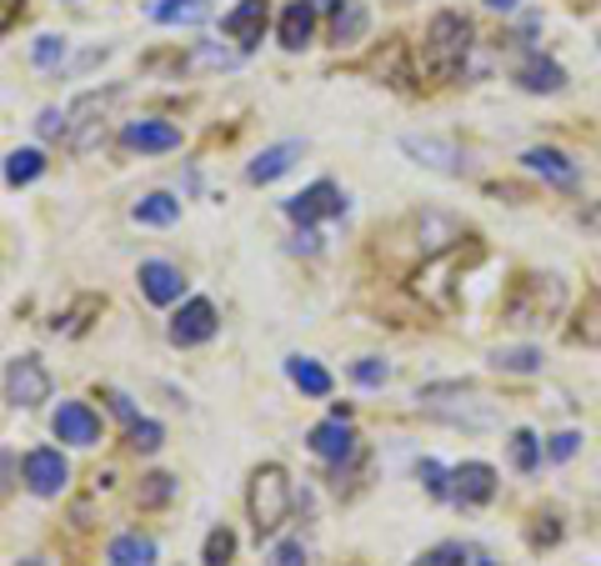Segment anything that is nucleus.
<instances>
[{"mask_svg":"<svg viewBox=\"0 0 601 566\" xmlns=\"http://www.w3.org/2000/svg\"><path fill=\"white\" fill-rule=\"evenodd\" d=\"M466 55H471V21L457 11H441L431 15L427 25V41H421V71L431 81H457L466 71Z\"/></svg>","mask_w":601,"mask_h":566,"instance_id":"1","label":"nucleus"},{"mask_svg":"<svg viewBox=\"0 0 601 566\" xmlns=\"http://www.w3.org/2000/svg\"><path fill=\"white\" fill-rule=\"evenodd\" d=\"M561 306H567L561 276H516L502 301V321H512V327H541V321L561 317Z\"/></svg>","mask_w":601,"mask_h":566,"instance_id":"2","label":"nucleus"},{"mask_svg":"<svg viewBox=\"0 0 601 566\" xmlns=\"http://www.w3.org/2000/svg\"><path fill=\"white\" fill-rule=\"evenodd\" d=\"M291 506H296V491H291V477H286V467H276V461L256 467V471H251V487H246V512H251L256 536L281 532V522L291 516Z\"/></svg>","mask_w":601,"mask_h":566,"instance_id":"3","label":"nucleus"},{"mask_svg":"<svg viewBox=\"0 0 601 566\" xmlns=\"http://www.w3.org/2000/svg\"><path fill=\"white\" fill-rule=\"evenodd\" d=\"M126 96L120 86H106V90H86V96H76L66 106V146L76 156H86L90 146H100V136H106V116L116 110V100Z\"/></svg>","mask_w":601,"mask_h":566,"instance_id":"4","label":"nucleus"},{"mask_svg":"<svg viewBox=\"0 0 601 566\" xmlns=\"http://www.w3.org/2000/svg\"><path fill=\"white\" fill-rule=\"evenodd\" d=\"M6 402L21 406V412L51 402V371L41 366V356H15L6 366Z\"/></svg>","mask_w":601,"mask_h":566,"instance_id":"5","label":"nucleus"},{"mask_svg":"<svg viewBox=\"0 0 601 566\" xmlns=\"http://www.w3.org/2000/svg\"><path fill=\"white\" fill-rule=\"evenodd\" d=\"M21 477H25V487H31V496H61L71 481V461L55 447H35V451H25Z\"/></svg>","mask_w":601,"mask_h":566,"instance_id":"6","label":"nucleus"},{"mask_svg":"<svg viewBox=\"0 0 601 566\" xmlns=\"http://www.w3.org/2000/svg\"><path fill=\"white\" fill-rule=\"evenodd\" d=\"M216 331H221L216 306H211L206 296H191V301L171 317V346H201V341H211Z\"/></svg>","mask_w":601,"mask_h":566,"instance_id":"7","label":"nucleus"},{"mask_svg":"<svg viewBox=\"0 0 601 566\" xmlns=\"http://www.w3.org/2000/svg\"><path fill=\"white\" fill-rule=\"evenodd\" d=\"M401 151L411 156L416 165L441 171V175H461V171H466V151H461L457 141H441V136H401Z\"/></svg>","mask_w":601,"mask_h":566,"instance_id":"8","label":"nucleus"},{"mask_svg":"<svg viewBox=\"0 0 601 566\" xmlns=\"http://www.w3.org/2000/svg\"><path fill=\"white\" fill-rule=\"evenodd\" d=\"M286 216H291L296 226H311V221H321V216H346V196H341L336 181H316V185H307L301 196L286 201Z\"/></svg>","mask_w":601,"mask_h":566,"instance_id":"9","label":"nucleus"},{"mask_svg":"<svg viewBox=\"0 0 601 566\" xmlns=\"http://www.w3.org/2000/svg\"><path fill=\"white\" fill-rule=\"evenodd\" d=\"M307 447L316 451L321 461H331V467H346L351 457H356V431H351V421L346 416H331V421H321V426H311V436H307Z\"/></svg>","mask_w":601,"mask_h":566,"instance_id":"10","label":"nucleus"},{"mask_svg":"<svg viewBox=\"0 0 601 566\" xmlns=\"http://www.w3.org/2000/svg\"><path fill=\"white\" fill-rule=\"evenodd\" d=\"M266 25H271V6H266V0H240L236 11H226L221 31H226L230 41L240 45V55H246V51H256V45H261Z\"/></svg>","mask_w":601,"mask_h":566,"instance_id":"11","label":"nucleus"},{"mask_svg":"<svg viewBox=\"0 0 601 566\" xmlns=\"http://www.w3.org/2000/svg\"><path fill=\"white\" fill-rule=\"evenodd\" d=\"M496 496V471L486 467V461H461L457 471H451V501L457 506H486V501Z\"/></svg>","mask_w":601,"mask_h":566,"instance_id":"12","label":"nucleus"},{"mask_svg":"<svg viewBox=\"0 0 601 566\" xmlns=\"http://www.w3.org/2000/svg\"><path fill=\"white\" fill-rule=\"evenodd\" d=\"M51 431L66 441V447H96L100 441V416L86 402H61V412L51 416Z\"/></svg>","mask_w":601,"mask_h":566,"instance_id":"13","label":"nucleus"},{"mask_svg":"<svg viewBox=\"0 0 601 566\" xmlns=\"http://www.w3.org/2000/svg\"><path fill=\"white\" fill-rule=\"evenodd\" d=\"M120 141H126V151H141V156H161V151H175L181 146V126H171V120H126V131H120Z\"/></svg>","mask_w":601,"mask_h":566,"instance_id":"14","label":"nucleus"},{"mask_svg":"<svg viewBox=\"0 0 601 566\" xmlns=\"http://www.w3.org/2000/svg\"><path fill=\"white\" fill-rule=\"evenodd\" d=\"M141 296L151 306H171V301H181V291H186V276L175 271L171 261H141Z\"/></svg>","mask_w":601,"mask_h":566,"instance_id":"15","label":"nucleus"},{"mask_svg":"<svg viewBox=\"0 0 601 566\" xmlns=\"http://www.w3.org/2000/svg\"><path fill=\"white\" fill-rule=\"evenodd\" d=\"M301 151H307L301 141H276V146H266V151L256 156L251 165H246V181H251V185H271V181H281V175L291 171L296 161H301Z\"/></svg>","mask_w":601,"mask_h":566,"instance_id":"16","label":"nucleus"},{"mask_svg":"<svg viewBox=\"0 0 601 566\" xmlns=\"http://www.w3.org/2000/svg\"><path fill=\"white\" fill-rule=\"evenodd\" d=\"M516 86L532 90V96H557L567 86V71L551 61V55H526L522 66H516Z\"/></svg>","mask_w":601,"mask_h":566,"instance_id":"17","label":"nucleus"},{"mask_svg":"<svg viewBox=\"0 0 601 566\" xmlns=\"http://www.w3.org/2000/svg\"><path fill=\"white\" fill-rule=\"evenodd\" d=\"M522 165L532 175H541V181H551V185H577V161L571 156H561L557 146H532V151L522 156Z\"/></svg>","mask_w":601,"mask_h":566,"instance_id":"18","label":"nucleus"},{"mask_svg":"<svg viewBox=\"0 0 601 566\" xmlns=\"http://www.w3.org/2000/svg\"><path fill=\"white\" fill-rule=\"evenodd\" d=\"M311 31H316V6H311V0H291V6L281 11L276 41H281L286 51H301V45H311Z\"/></svg>","mask_w":601,"mask_h":566,"instance_id":"19","label":"nucleus"},{"mask_svg":"<svg viewBox=\"0 0 601 566\" xmlns=\"http://www.w3.org/2000/svg\"><path fill=\"white\" fill-rule=\"evenodd\" d=\"M106 562L110 566H155V542H151V536H141V532L110 536Z\"/></svg>","mask_w":601,"mask_h":566,"instance_id":"20","label":"nucleus"},{"mask_svg":"<svg viewBox=\"0 0 601 566\" xmlns=\"http://www.w3.org/2000/svg\"><path fill=\"white\" fill-rule=\"evenodd\" d=\"M151 21L155 25H206L211 21V0H155Z\"/></svg>","mask_w":601,"mask_h":566,"instance_id":"21","label":"nucleus"},{"mask_svg":"<svg viewBox=\"0 0 601 566\" xmlns=\"http://www.w3.org/2000/svg\"><path fill=\"white\" fill-rule=\"evenodd\" d=\"M372 25V11H366V0H341L336 6V21H331V41L336 45H356Z\"/></svg>","mask_w":601,"mask_h":566,"instance_id":"22","label":"nucleus"},{"mask_svg":"<svg viewBox=\"0 0 601 566\" xmlns=\"http://www.w3.org/2000/svg\"><path fill=\"white\" fill-rule=\"evenodd\" d=\"M131 216H136V226H175L181 221V201L165 196V191H151V196H141L131 206Z\"/></svg>","mask_w":601,"mask_h":566,"instance_id":"23","label":"nucleus"},{"mask_svg":"<svg viewBox=\"0 0 601 566\" xmlns=\"http://www.w3.org/2000/svg\"><path fill=\"white\" fill-rule=\"evenodd\" d=\"M286 376H291L307 396H331V371L311 356H286Z\"/></svg>","mask_w":601,"mask_h":566,"instance_id":"24","label":"nucleus"},{"mask_svg":"<svg viewBox=\"0 0 601 566\" xmlns=\"http://www.w3.org/2000/svg\"><path fill=\"white\" fill-rule=\"evenodd\" d=\"M571 341H577V346H601V291L581 296L577 321H571Z\"/></svg>","mask_w":601,"mask_h":566,"instance_id":"25","label":"nucleus"},{"mask_svg":"<svg viewBox=\"0 0 601 566\" xmlns=\"http://www.w3.org/2000/svg\"><path fill=\"white\" fill-rule=\"evenodd\" d=\"M35 175H45V151L25 146V151H11V156H6V185H31Z\"/></svg>","mask_w":601,"mask_h":566,"instance_id":"26","label":"nucleus"},{"mask_svg":"<svg viewBox=\"0 0 601 566\" xmlns=\"http://www.w3.org/2000/svg\"><path fill=\"white\" fill-rule=\"evenodd\" d=\"M492 366L496 371H536L541 366V351L536 346H502V351H492Z\"/></svg>","mask_w":601,"mask_h":566,"instance_id":"27","label":"nucleus"},{"mask_svg":"<svg viewBox=\"0 0 601 566\" xmlns=\"http://www.w3.org/2000/svg\"><path fill=\"white\" fill-rule=\"evenodd\" d=\"M416 477H421V487H427L437 501H451V471L441 467V461L421 457V461H416Z\"/></svg>","mask_w":601,"mask_h":566,"instance_id":"28","label":"nucleus"},{"mask_svg":"<svg viewBox=\"0 0 601 566\" xmlns=\"http://www.w3.org/2000/svg\"><path fill=\"white\" fill-rule=\"evenodd\" d=\"M230 556H236V532H230V526H216V532L206 536L201 562H206V566H230Z\"/></svg>","mask_w":601,"mask_h":566,"instance_id":"29","label":"nucleus"},{"mask_svg":"<svg viewBox=\"0 0 601 566\" xmlns=\"http://www.w3.org/2000/svg\"><path fill=\"white\" fill-rule=\"evenodd\" d=\"M351 382H356V386H366V392H376V386H386V382H391V366H386L382 356H361L356 366H351Z\"/></svg>","mask_w":601,"mask_h":566,"instance_id":"30","label":"nucleus"},{"mask_svg":"<svg viewBox=\"0 0 601 566\" xmlns=\"http://www.w3.org/2000/svg\"><path fill=\"white\" fill-rule=\"evenodd\" d=\"M66 51H71V41H66V35H41V41L31 45V61H35V66H41V71H55V66H61V61H66Z\"/></svg>","mask_w":601,"mask_h":566,"instance_id":"31","label":"nucleus"},{"mask_svg":"<svg viewBox=\"0 0 601 566\" xmlns=\"http://www.w3.org/2000/svg\"><path fill=\"white\" fill-rule=\"evenodd\" d=\"M126 441H131V451H161L165 426H161V421H151V416H141V421H131Z\"/></svg>","mask_w":601,"mask_h":566,"instance_id":"32","label":"nucleus"},{"mask_svg":"<svg viewBox=\"0 0 601 566\" xmlns=\"http://www.w3.org/2000/svg\"><path fill=\"white\" fill-rule=\"evenodd\" d=\"M512 467L516 471H536V467H541V441H536V431H516L512 436Z\"/></svg>","mask_w":601,"mask_h":566,"instance_id":"33","label":"nucleus"},{"mask_svg":"<svg viewBox=\"0 0 601 566\" xmlns=\"http://www.w3.org/2000/svg\"><path fill=\"white\" fill-rule=\"evenodd\" d=\"M406 45L391 41L386 45V55H376V76H391V86H406Z\"/></svg>","mask_w":601,"mask_h":566,"instance_id":"34","label":"nucleus"},{"mask_svg":"<svg viewBox=\"0 0 601 566\" xmlns=\"http://www.w3.org/2000/svg\"><path fill=\"white\" fill-rule=\"evenodd\" d=\"M175 496V477H165V471H155V477H146V487H141V506H165V501Z\"/></svg>","mask_w":601,"mask_h":566,"instance_id":"35","label":"nucleus"},{"mask_svg":"<svg viewBox=\"0 0 601 566\" xmlns=\"http://www.w3.org/2000/svg\"><path fill=\"white\" fill-rule=\"evenodd\" d=\"M416 566H466V546H461V542H441V546H431V552L421 556Z\"/></svg>","mask_w":601,"mask_h":566,"instance_id":"36","label":"nucleus"},{"mask_svg":"<svg viewBox=\"0 0 601 566\" xmlns=\"http://www.w3.org/2000/svg\"><path fill=\"white\" fill-rule=\"evenodd\" d=\"M271 566H307V546L296 542V536H286V542H276Z\"/></svg>","mask_w":601,"mask_h":566,"instance_id":"37","label":"nucleus"},{"mask_svg":"<svg viewBox=\"0 0 601 566\" xmlns=\"http://www.w3.org/2000/svg\"><path fill=\"white\" fill-rule=\"evenodd\" d=\"M15 481H21V461H15L11 451H0V506H6V501H11Z\"/></svg>","mask_w":601,"mask_h":566,"instance_id":"38","label":"nucleus"},{"mask_svg":"<svg viewBox=\"0 0 601 566\" xmlns=\"http://www.w3.org/2000/svg\"><path fill=\"white\" fill-rule=\"evenodd\" d=\"M196 66H221V71H230V66H240V55H236V51H221V45H201V51H196Z\"/></svg>","mask_w":601,"mask_h":566,"instance_id":"39","label":"nucleus"},{"mask_svg":"<svg viewBox=\"0 0 601 566\" xmlns=\"http://www.w3.org/2000/svg\"><path fill=\"white\" fill-rule=\"evenodd\" d=\"M577 447H581L577 431H557V436H551V447H547V457L551 461H571V457H577Z\"/></svg>","mask_w":601,"mask_h":566,"instance_id":"40","label":"nucleus"},{"mask_svg":"<svg viewBox=\"0 0 601 566\" xmlns=\"http://www.w3.org/2000/svg\"><path fill=\"white\" fill-rule=\"evenodd\" d=\"M35 131H41V136H66V110L45 106L41 116H35Z\"/></svg>","mask_w":601,"mask_h":566,"instance_id":"41","label":"nucleus"},{"mask_svg":"<svg viewBox=\"0 0 601 566\" xmlns=\"http://www.w3.org/2000/svg\"><path fill=\"white\" fill-rule=\"evenodd\" d=\"M106 402H110V412H116L126 426L141 421V416H136V406H131V396H126V392H106Z\"/></svg>","mask_w":601,"mask_h":566,"instance_id":"42","label":"nucleus"},{"mask_svg":"<svg viewBox=\"0 0 601 566\" xmlns=\"http://www.w3.org/2000/svg\"><path fill=\"white\" fill-rule=\"evenodd\" d=\"M291 246H296V250H307V256H311V250H321V236H316L311 226H301V236H296Z\"/></svg>","mask_w":601,"mask_h":566,"instance_id":"43","label":"nucleus"},{"mask_svg":"<svg viewBox=\"0 0 601 566\" xmlns=\"http://www.w3.org/2000/svg\"><path fill=\"white\" fill-rule=\"evenodd\" d=\"M486 6H492V11H516L522 0H486Z\"/></svg>","mask_w":601,"mask_h":566,"instance_id":"44","label":"nucleus"},{"mask_svg":"<svg viewBox=\"0 0 601 566\" xmlns=\"http://www.w3.org/2000/svg\"><path fill=\"white\" fill-rule=\"evenodd\" d=\"M311 6H316V11H336L341 0H311Z\"/></svg>","mask_w":601,"mask_h":566,"instance_id":"45","label":"nucleus"},{"mask_svg":"<svg viewBox=\"0 0 601 566\" xmlns=\"http://www.w3.org/2000/svg\"><path fill=\"white\" fill-rule=\"evenodd\" d=\"M21 566H51V562H45V556H25Z\"/></svg>","mask_w":601,"mask_h":566,"instance_id":"46","label":"nucleus"},{"mask_svg":"<svg viewBox=\"0 0 601 566\" xmlns=\"http://www.w3.org/2000/svg\"><path fill=\"white\" fill-rule=\"evenodd\" d=\"M476 566H496V562H476Z\"/></svg>","mask_w":601,"mask_h":566,"instance_id":"47","label":"nucleus"}]
</instances>
